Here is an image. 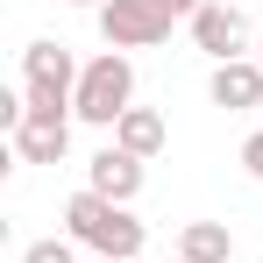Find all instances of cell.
Masks as SVG:
<instances>
[{"label":"cell","mask_w":263,"mask_h":263,"mask_svg":"<svg viewBox=\"0 0 263 263\" xmlns=\"http://www.w3.org/2000/svg\"><path fill=\"white\" fill-rule=\"evenodd\" d=\"M79 71H86V64L64 43H50V36L29 43L22 50V92H29V107H71V100H79Z\"/></svg>","instance_id":"3957f363"},{"label":"cell","mask_w":263,"mask_h":263,"mask_svg":"<svg viewBox=\"0 0 263 263\" xmlns=\"http://www.w3.org/2000/svg\"><path fill=\"white\" fill-rule=\"evenodd\" d=\"M64 235L86 242L92 256H107V263H135L142 242H149V228H142L128 206L100 199V192H71V199H64Z\"/></svg>","instance_id":"6da1fadb"},{"label":"cell","mask_w":263,"mask_h":263,"mask_svg":"<svg viewBox=\"0 0 263 263\" xmlns=\"http://www.w3.org/2000/svg\"><path fill=\"white\" fill-rule=\"evenodd\" d=\"M171 7L164 0H107L100 7V36H107V50H157L171 43Z\"/></svg>","instance_id":"277c9868"},{"label":"cell","mask_w":263,"mask_h":263,"mask_svg":"<svg viewBox=\"0 0 263 263\" xmlns=\"http://www.w3.org/2000/svg\"><path fill=\"white\" fill-rule=\"evenodd\" d=\"M86 192H100V199H114V206H128L135 192H142V157H128V149H100L86 164Z\"/></svg>","instance_id":"ba28073f"},{"label":"cell","mask_w":263,"mask_h":263,"mask_svg":"<svg viewBox=\"0 0 263 263\" xmlns=\"http://www.w3.org/2000/svg\"><path fill=\"white\" fill-rule=\"evenodd\" d=\"M92 263H107V256H92Z\"/></svg>","instance_id":"2e32d148"},{"label":"cell","mask_w":263,"mask_h":263,"mask_svg":"<svg viewBox=\"0 0 263 263\" xmlns=\"http://www.w3.org/2000/svg\"><path fill=\"white\" fill-rule=\"evenodd\" d=\"M171 263H185V256H171Z\"/></svg>","instance_id":"e0dca14e"},{"label":"cell","mask_w":263,"mask_h":263,"mask_svg":"<svg viewBox=\"0 0 263 263\" xmlns=\"http://www.w3.org/2000/svg\"><path fill=\"white\" fill-rule=\"evenodd\" d=\"M71 107H29L22 114V128H14V157L22 164H64V149H71Z\"/></svg>","instance_id":"5b68a950"},{"label":"cell","mask_w":263,"mask_h":263,"mask_svg":"<svg viewBox=\"0 0 263 263\" xmlns=\"http://www.w3.org/2000/svg\"><path fill=\"white\" fill-rule=\"evenodd\" d=\"M22 263H79V256H71V242H29Z\"/></svg>","instance_id":"8fae6325"},{"label":"cell","mask_w":263,"mask_h":263,"mask_svg":"<svg viewBox=\"0 0 263 263\" xmlns=\"http://www.w3.org/2000/svg\"><path fill=\"white\" fill-rule=\"evenodd\" d=\"M164 114H157V107H128V114H121V121H114V149H128V157H142V164H149V157H157V149H164Z\"/></svg>","instance_id":"9c48e42d"},{"label":"cell","mask_w":263,"mask_h":263,"mask_svg":"<svg viewBox=\"0 0 263 263\" xmlns=\"http://www.w3.org/2000/svg\"><path fill=\"white\" fill-rule=\"evenodd\" d=\"M178 256H185V263H235V235H228L220 220H185Z\"/></svg>","instance_id":"30bf717a"},{"label":"cell","mask_w":263,"mask_h":263,"mask_svg":"<svg viewBox=\"0 0 263 263\" xmlns=\"http://www.w3.org/2000/svg\"><path fill=\"white\" fill-rule=\"evenodd\" d=\"M256 64H263V43H256Z\"/></svg>","instance_id":"9a60e30c"},{"label":"cell","mask_w":263,"mask_h":263,"mask_svg":"<svg viewBox=\"0 0 263 263\" xmlns=\"http://www.w3.org/2000/svg\"><path fill=\"white\" fill-rule=\"evenodd\" d=\"M206 100L228 107V114H263V64H256V57H228V64H214Z\"/></svg>","instance_id":"52a82bcc"},{"label":"cell","mask_w":263,"mask_h":263,"mask_svg":"<svg viewBox=\"0 0 263 263\" xmlns=\"http://www.w3.org/2000/svg\"><path fill=\"white\" fill-rule=\"evenodd\" d=\"M192 50H206L214 64H228V57H249V22H242V7H228V0H206L192 22Z\"/></svg>","instance_id":"8992f818"},{"label":"cell","mask_w":263,"mask_h":263,"mask_svg":"<svg viewBox=\"0 0 263 263\" xmlns=\"http://www.w3.org/2000/svg\"><path fill=\"white\" fill-rule=\"evenodd\" d=\"M164 7H171L178 22H192V14H199V7H206V0H164Z\"/></svg>","instance_id":"4fadbf2b"},{"label":"cell","mask_w":263,"mask_h":263,"mask_svg":"<svg viewBox=\"0 0 263 263\" xmlns=\"http://www.w3.org/2000/svg\"><path fill=\"white\" fill-rule=\"evenodd\" d=\"M242 171H249V178H256V185H263V128L249 135V142H242Z\"/></svg>","instance_id":"7c38bea8"},{"label":"cell","mask_w":263,"mask_h":263,"mask_svg":"<svg viewBox=\"0 0 263 263\" xmlns=\"http://www.w3.org/2000/svg\"><path fill=\"white\" fill-rule=\"evenodd\" d=\"M71 7H92V14H100V7H107V0H71Z\"/></svg>","instance_id":"5bb4252c"},{"label":"cell","mask_w":263,"mask_h":263,"mask_svg":"<svg viewBox=\"0 0 263 263\" xmlns=\"http://www.w3.org/2000/svg\"><path fill=\"white\" fill-rule=\"evenodd\" d=\"M128 107H135V64H128V50L92 57L86 71H79V100H71V114L92 121V128H114Z\"/></svg>","instance_id":"7a4b0ae2"}]
</instances>
